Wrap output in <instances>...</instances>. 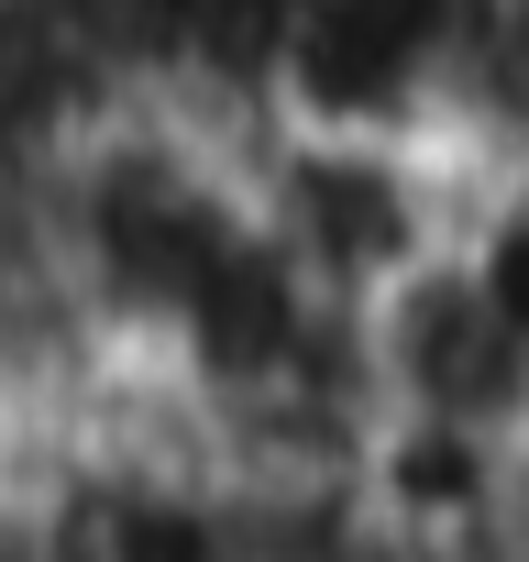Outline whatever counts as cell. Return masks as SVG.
<instances>
[{"label":"cell","mask_w":529,"mask_h":562,"mask_svg":"<svg viewBox=\"0 0 529 562\" xmlns=\"http://www.w3.org/2000/svg\"><path fill=\"white\" fill-rule=\"evenodd\" d=\"M485 155L452 133H331V122H264L254 133V210L288 243L320 299L375 310L408 276H430L474 221Z\"/></svg>","instance_id":"cell-1"},{"label":"cell","mask_w":529,"mask_h":562,"mask_svg":"<svg viewBox=\"0 0 529 562\" xmlns=\"http://www.w3.org/2000/svg\"><path fill=\"white\" fill-rule=\"evenodd\" d=\"M463 265H474V288H485V299L518 321V342H529V155H507V166L474 177Z\"/></svg>","instance_id":"cell-4"},{"label":"cell","mask_w":529,"mask_h":562,"mask_svg":"<svg viewBox=\"0 0 529 562\" xmlns=\"http://www.w3.org/2000/svg\"><path fill=\"white\" fill-rule=\"evenodd\" d=\"M463 144L485 166L529 155V0H485L474 67H463Z\"/></svg>","instance_id":"cell-3"},{"label":"cell","mask_w":529,"mask_h":562,"mask_svg":"<svg viewBox=\"0 0 529 562\" xmlns=\"http://www.w3.org/2000/svg\"><path fill=\"white\" fill-rule=\"evenodd\" d=\"M23 188H34V166H23V155H0V232H12V210H23Z\"/></svg>","instance_id":"cell-5"},{"label":"cell","mask_w":529,"mask_h":562,"mask_svg":"<svg viewBox=\"0 0 529 562\" xmlns=\"http://www.w3.org/2000/svg\"><path fill=\"white\" fill-rule=\"evenodd\" d=\"M364 342H375L386 408H441V419H507V430H529V342L474 288L463 243L430 276H408L397 299L364 310Z\"/></svg>","instance_id":"cell-2"}]
</instances>
